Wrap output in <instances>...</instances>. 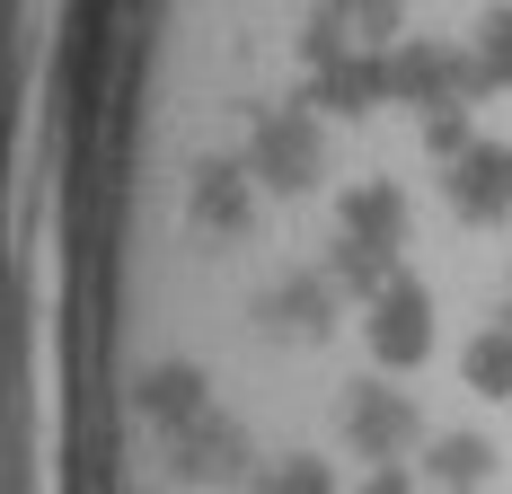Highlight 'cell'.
<instances>
[{"label": "cell", "instance_id": "obj_1", "mask_svg": "<svg viewBox=\"0 0 512 494\" xmlns=\"http://www.w3.org/2000/svg\"><path fill=\"white\" fill-rule=\"evenodd\" d=\"M283 150L354 380L512 494V0H301Z\"/></svg>", "mask_w": 512, "mask_h": 494}]
</instances>
